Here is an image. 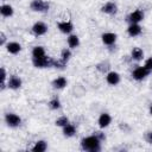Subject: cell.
<instances>
[{"instance_id":"1","label":"cell","mask_w":152,"mask_h":152,"mask_svg":"<svg viewBox=\"0 0 152 152\" xmlns=\"http://www.w3.org/2000/svg\"><path fill=\"white\" fill-rule=\"evenodd\" d=\"M100 144H101V140L94 134V135H90V137H87V138H83L82 141H81V146L83 150L86 151H91V152H95V151H100Z\"/></svg>"},{"instance_id":"2","label":"cell","mask_w":152,"mask_h":152,"mask_svg":"<svg viewBox=\"0 0 152 152\" xmlns=\"http://www.w3.org/2000/svg\"><path fill=\"white\" fill-rule=\"evenodd\" d=\"M30 7H31L32 11H36V12H45V11L49 10L50 5L45 1H43V0H33L31 2Z\"/></svg>"},{"instance_id":"3","label":"cell","mask_w":152,"mask_h":152,"mask_svg":"<svg viewBox=\"0 0 152 152\" xmlns=\"http://www.w3.org/2000/svg\"><path fill=\"white\" fill-rule=\"evenodd\" d=\"M33 65L36 68H48V66L53 65V59H50L46 56L40 57V58H33Z\"/></svg>"},{"instance_id":"4","label":"cell","mask_w":152,"mask_h":152,"mask_svg":"<svg viewBox=\"0 0 152 152\" xmlns=\"http://www.w3.org/2000/svg\"><path fill=\"white\" fill-rule=\"evenodd\" d=\"M148 72H150V70H147L145 66H138V68H135L133 70L132 77L134 80H137V81H141V80H144L148 75Z\"/></svg>"},{"instance_id":"5","label":"cell","mask_w":152,"mask_h":152,"mask_svg":"<svg viewBox=\"0 0 152 152\" xmlns=\"http://www.w3.org/2000/svg\"><path fill=\"white\" fill-rule=\"evenodd\" d=\"M5 121H6V124H7L10 127H18V126L20 125V122H21L20 118H19L17 114H14V113H8V114H6Z\"/></svg>"},{"instance_id":"6","label":"cell","mask_w":152,"mask_h":152,"mask_svg":"<svg viewBox=\"0 0 152 152\" xmlns=\"http://www.w3.org/2000/svg\"><path fill=\"white\" fill-rule=\"evenodd\" d=\"M46 31H48V26H46L44 23H42V21H37V23L32 26V32H33L36 36H43V34L46 33Z\"/></svg>"},{"instance_id":"7","label":"cell","mask_w":152,"mask_h":152,"mask_svg":"<svg viewBox=\"0 0 152 152\" xmlns=\"http://www.w3.org/2000/svg\"><path fill=\"white\" fill-rule=\"evenodd\" d=\"M144 19V13L140 10H135L133 11L129 15H128V20L131 24H138L139 21H141Z\"/></svg>"},{"instance_id":"8","label":"cell","mask_w":152,"mask_h":152,"mask_svg":"<svg viewBox=\"0 0 152 152\" xmlns=\"http://www.w3.org/2000/svg\"><path fill=\"white\" fill-rule=\"evenodd\" d=\"M106 80H107V83L110 84V86H116L119 82H120V75L115 71H110L107 74L106 76Z\"/></svg>"},{"instance_id":"9","label":"cell","mask_w":152,"mask_h":152,"mask_svg":"<svg viewBox=\"0 0 152 152\" xmlns=\"http://www.w3.org/2000/svg\"><path fill=\"white\" fill-rule=\"evenodd\" d=\"M110 121H112L110 115H109L108 113H102V114L99 116V121H97V122H99V126H100L101 128H104V127L109 126Z\"/></svg>"},{"instance_id":"10","label":"cell","mask_w":152,"mask_h":152,"mask_svg":"<svg viewBox=\"0 0 152 152\" xmlns=\"http://www.w3.org/2000/svg\"><path fill=\"white\" fill-rule=\"evenodd\" d=\"M116 40V34L115 33H112V32H107V33H103L102 34V42L106 44V45H113Z\"/></svg>"},{"instance_id":"11","label":"cell","mask_w":152,"mask_h":152,"mask_svg":"<svg viewBox=\"0 0 152 152\" xmlns=\"http://www.w3.org/2000/svg\"><path fill=\"white\" fill-rule=\"evenodd\" d=\"M57 26H58L59 31L63 32V33H70L74 28V26L70 21H61V23L57 24Z\"/></svg>"},{"instance_id":"12","label":"cell","mask_w":152,"mask_h":152,"mask_svg":"<svg viewBox=\"0 0 152 152\" xmlns=\"http://www.w3.org/2000/svg\"><path fill=\"white\" fill-rule=\"evenodd\" d=\"M6 49H7V51H8L10 53L17 55V53L20 52V50H21V45H20L19 43H17V42H11V43H8V44L6 45Z\"/></svg>"},{"instance_id":"13","label":"cell","mask_w":152,"mask_h":152,"mask_svg":"<svg viewBox=\"0 0 152 152\" xmlns=\"http://www.w3.org/2000/svg\"><path fill=\"white\" fill-rule=\"evenodd\" d=\"M7 84H8V88L11 89H19L21 86V80L18 76H11Z\"/></svg>"},{"instance_id":"14","label":"cell","mask_w":152,"mask_h":152,"mask_svg":"<svg viewBox=\"0 0 152 152\" xmlns=\"http://www.w3.org/2000/svg\"><path fill=\"white\" fill-rule=\"evenodd\" d=\"M102 12L107 14H115L116 13V5L114 2H107L102 6Z\"/></svg>"},{"instance_id":"15","label":"cell","mask_w":152,"mask_h":152,"mask_svg":"<svg viewBox=\"0 0 152 152\" xmlns=\"http://www.w3.org/2000/svg\"><path fill=\"white\" fill-rule=\"evenodd\" d=\"M127 32L131 37H137L141 33V27L138 25V24H131L127 28Z\"/></svg>"},{"instance_id":"16","label":"cell","mask_w":152,"mask_h":152,"mask_svg":"<svg viewBox=\"0 0 152 152\" xmlns=\"http://www.w3.org/2000/svg\"><path fill=\"white\" fill-rule=\"evenodd\" d=\"M52 86H53V88H56V89H63V88L66 86V80H65V77L61 76V77L55 78L53 82H52Z\"/></svg>"},{"instance_id":"17","label":"cell","mask_w":152,"mask_h":152,"mask_svg":"<svg viewBox=\"0 0 152 152\" xmlns=\"http://www.w3.org/2000/svg\"><path fill=\"white\" fill-rule=\"evenodd\" d=\"M63 133H64L65 137H72L76 133V127L72 124H66L63 127Z\"/></svg>"},{"instance_id":"18","label":"cell","mask_w":152,"mask_h":152,"mask_svg":"<svg viewBox=\"0 0 152 152\" xmlns=\"http://www.w3.org/2000/svg\"><path fill=\"white\" fill-rule=\"evenodd\" d=\"M131 56L134 61H141L144 58V52L140 48H133V50L131 52Z\"/></svg>"},{"instance_id":"19","label":"cell","mask_w":152,"mask_h":152,"mask_svg":"<svg viewBox=\"0 0 152 152\" xmlns=\"http://www.w3.org/2000/svg\"><path fill=\"white\" fill-rule=\"evenodd\" d=\"M0 12H1V14L4 17H11L13 14V7L11 5H6L5 4V5H2L0 7Z\"/></svg>"},{"instance_id":"20","label":"cell","mask_w":152,"mask_h":152,"mask_svg":"<svg viewBox=\"0 0 152 152\" xmlns=\"http://www.w3.org/2000/svg\"><path fill=\"white\" fill-rule=\"evenodd\" d=\"M32 56L33 58H40L45 56V50L43 46H34L32 50Z\"/></svg>"},{"instance_id":"21","label":"cell","mask_w":152,"mask_h":152,"mask_svg":"<svg viewBox=\"0 0 152 152\" xmlns=\"http://www.w3.org/2000/svg\"><path fill=\"white\" fill-rule=\"evenodd\" d=\"M78 44H80V39H78V37L76 34H71V36L68 37V45L70 48L75 49V48L78 46Z\"/></svg>"},{"instance_id":"22","label":"cell","mask_w":152,"mask_h":152,"mask_svg":"<svg viewBox=\"0 0 152 152\" xmlns=\"http://www.w3.org/2000/svg\"><path fill=\"white\" fill-rule=\"evenodd\" d=\"M46 150V142L44 140H39L34 144V146L32 147V151L34 152H44Z\"/></svg>"},{"instance_id":"23","label":"cell","mask_w":152,"mask_h":152,"mask_svg":"<svg viewBox=\"0 0 152 152\" xmlns=\"http://www.w3.org/2000/svg\"><path fill=\"white\" fill-rule=\"evenodd\" d=\"M70 56H71V52H70L69 49H63V50H62V53H61V59H62V61H64V62L66 63L68 59L70 58Z\"/></svg>"},{"instance_id":"24","label":"cell","mask_w":152,"mask_h":152,"mask_svg":"<svg viewBox=\"0 0 152 152\" xmlns=\"http://www.w3.org/2000/svg\"><path fill=\"white\" fill-rule=\"evenodd\" d=\"M66 124H69V120H68L66 116H61V118H58L56 120V125L59 126V127H64Z\"/></svg>"},{"instance_id":"25","label":"cell","mask_w":152,"mask_h":152,"mask_svg":"<svg viewBox=\"0 0 152 152\" xmlns=\"http://www.w3.org/2000/svg\"><path fill=\"white\" fill-rule=\"evenodd\" d=\"M49 106H50V108L51 109H58L59 107H61V102H59V100L58 99H52L50 102H49Z\"/></svg>"},{"instance_id":"26","label":"cell","mask_w":152,"mask_h":152,"mask_svg":"<svg viewBox=\"0 0 152 152\" xmlns=\"http://www.w3.org/2000/svg\"><path fill=\"white\" fill-rule=\"evenodd\" d=\"M144 66H145L147 70H150V71L152 70V57H150V58L145 62V65H144Z\"/></svg>"},{"instance_id":"27","label":"cell","mask_w":152,"mask_h":152,"mask_svg":"<svg viewBox=\"0 0 152 152\" xmlns=\"http://www.w3.org/2000/svg\"><path fill=\"white\" fill-rule=\"evenodd\" d=\"M145 140H146L147 142L152 144V132H147V133L145 134Z\"/></svg>"},{"instance_id":"28","label":"cell","mask_w":152,"mask_h":152,"mask_svg":"<svg viewBox=\"0 0 152 152\" xmlns=\"http://www.w3.org/2000/svg\"><path fill=\"white\" fill-rule=\"evenodd\" d=\"M4 43H5V34L1 33V44H4Z\"/></svg>"},{"instance_id":"29","label":"cell","mask_w":152,"mask_h":152,"mask_svg":"<svg viewBox=\"0 0 152 152\" xmlns=\"http://www.w3.org/2000/svg\"><path fill=\"white\" fill-rule=\"evenodd\" d=\"M150 113H151V114H152V107H151V108H150Z\"/></svg>"}]
</instances>
